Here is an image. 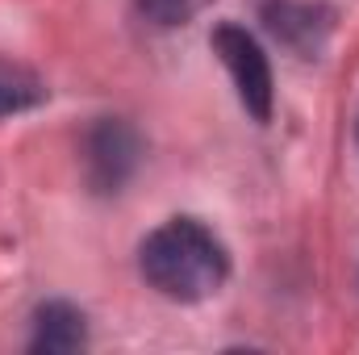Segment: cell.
Segmentation results:
<instances>
[{"mask_svg":"<svg viewBox=\"0 0 359 355\" xmlns=\"http://www.w3.org/2000/svg\"><path fill=\"white\" fill-rule=\"evenodd\" d=\"M355 138H359V121H355Z\"/></svg>","mask_w":359,"mask_h":355,"instance_id":"obj_8","label":"cell"},{"mask_svg":"<svg viewBox=\"0 0 359 355\" xmlns=\"http://www.w3.org/2000/svg\"><path fill=\"white\" fill-rule=\"evenodd\" d=\"M88 347V322L72 301H46L34 314V335L29 351L34 355H67Z\"/></svg>","mask_w":359,"mask_h":355,"instance_id":"obj_5","label":"cell"},{"mask_svg":"<svg viewBox=\"0 0 359 355\" xmlns=\"http://www.w3.org/2000/svg\"><path fill=\"white\" fill-rule=\"evenodd\" d=\"M142 163V138L121 117H100L84 138V172L96 192H121Z\"/></svg>","mask_w":359,"mask_h":355,"instance_id":"obj_3","label":"cell"},{"mask_svg":"<svg viewBox=\"0 0 359 355\" xmlns=\"http://www.w3.org/2000/svg\"><path fill=\"white\" fill-rule=\"evenodd\" d=\"M264 21L297 55H318L330 34V8L309 0H264Z\"/></svg>","mask_w":359,"mask_h":355,"instance_id":"obj_4","label":"cell"},{"mask_svg":"<svg viewBox=\"0 0 359 355\" xmlns=\"http://www.w3.org/2000/svg\"><path fill=\"white\" fill-rule=\"evenodd\" d=\"M138 13L151 21V25H163V29H176V25H188L192 17H201L213 0H134Z\"/></svg>","mask_w":359,"mask_h":355,"instance_id":"obj_7","label":"cell"},{"mask_svg":"<svg viewBox=\"0 0 359 355\" xmlns=\"http://www.w3.org/2000/svg\"><path fill=\"white\" fill-rule=\"evenodd\" d=\"M213 51H217V59L226 63V72H230V80H234V92H238L243 109H247L255 121H268L276 88H271V63H268V55H264V46H259V38H255L251 29L226 21V25L213 29Z\"/></svg>","mask_w":359,"mask_h":355,"instance_id":"obj_2","label":"cell"},{"mask_svg":"<svg viewBox=\"0 0 359 355\" xmlns=\"http://www.w3.org/2000/svg\"><path fill=\"white\" fill-rule=\"evenodd\" d=\"M42 100H46V84L34 72H25L17 63H0V117L38 109Z\"/></svg>","mask_w":359,"mask_h":355,"instance_id":"obj_6","label":"cell"},{"mask_svg":"<svg viewBox=\"0 0 359 355\" xmlns=\"http://www.w3.org/2000/svg\"><path fill=\"white\" fill-rule=\"evenodd\" d=\"M142 280L180 305L209 301L230 280V251L226 243L196 217H172L151 230L138 247Z\"/></svg>","mask_w":359,"mask_h":355,"instance_id":"obj_1","label":"cell"}]
</instances>
